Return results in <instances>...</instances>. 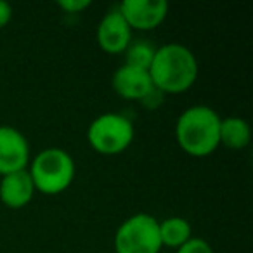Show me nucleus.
Here are the masks:
<instances>
[{
  "instance_id": "obj_1",
  "label": "nucleus",
  "mask_w": 253,
  "mask_h": 253,
  "mask_svg": "<svg viewBox=\"0 0 253 253\" xmlns=\"http://www.w3.org/2000/svg\"><path fill=\"white\" fill-rule=\"evenodd\" d=\"M149 77L163 94H182L198 78V59L193 50L182 43H167L156 49L149 66Z\"/></svg>"
},
{
  "instance_id": "obj_2",
  "label": "nucleus",
  "mask_w": 253,
  "mask_h": 253,
  "mask_svg": "<svg viewBox=\"0 0 253 253\" xmlns=\"http://www.w3.org/2000/svg\"><path fill=\"white\" fill-rule=\"evenodd\" d=\"M220 116L215 109L196 104L184 109L175 123V139L179 148L194 158H207L220 146Z\"/></svg>"
},
{
  "instance_id": "obj_3",
  "label": "nucleus",
  "mask_w": 253,
  "mask_h": 253,
  "mask_svg": "<svg viewBox=\"0 0 253 253\" xmlns=\"http://www.w3.org/2000/svg\"><path fill=\"white\" fill-rule=\"evenodd\" d=\"M28 173L35 191L43 194H61L75 180V162L68 151L61 148H47L37 153L28 165Z\"/></svg>"
},
{
  "instance_id": "obj_4",
  "label": "nucleus",
  "mask_w": 253,
  "mask_h": 253,
  "mask_svg": "<svg viewBox=\"0 0 253 253\" xmlns=\"http://www.w3.org/2000/svg\"><path fill=\"white\" fill-rule=\"evenodd\" d=\"M134 135L135 130L132 122L120 113H104L87 128L88 144L102 156H115L128 149Z\"/></svg>"
},
{
  "instance_id": "obj_5",
  "label": "nucleus",
  "mask_w": 253,
  "mask_h": 253,
  "mask_svg": "<svg viewBox=\"0 0 253 253\" xmlns=\"http://www.w3.org/2000/svg\"><path fill=\"white\" fill-rule=\"evenodd\" d=\"M158 220L149 213H135L116 229V253H160L162 252Z\"/></svg>"
},
{
  "instance_id": "obj_6",
  "label": "nucleus",
  "mask_w": 253,
  "mask_h": 253,
  "mask_svg": "<svg viewBox=\"0 0 253 253\" xmlns=\"http://www.w3.org/2000/svg\"><path fill=\"white\" fill-rule=\"evenodd\" d=\"M130 30L151 32L158 28L169 16L165 0H123L116 7Z\"/></svg>"
},
{
  "instance_id": "obj_7",
  "label": "nucleus",
  "mask_w": 253,
  "mask_h": 253,
  "mask_svg": "<svg viewBox=\"0 0 253 253\" xmlns=\"http://www.w3.org/2000/svg\"><path fill=\"white\" fill-rule=\"evenodd\" d=\"M32 162L30 144L26 137L14 126H0V175L28 170Z\"/></svg>"
},
{
  "instance_id": "obj_8",
  "label": "nucleus",
  "mask_w": 253,
  "mask_h": 253,
  "mask_svg": "<svg viewBox=\"0 0 253 253\" xmlns=\"http://www.w3.org/2000/svg\"><path fill=\"white\" fill-rule=\"evenodd\" d=\"M97 45L108 54H123L132 42V30L126 25L118 9H111L104 14L95 32Z\"/></svg>"
},
{
  "instance_id": "obj_9",
  "label": "nucleus",
  "mask_w": 253,
  "mask_h": 253,
  "mask_svg": "<svg viewBox=\"0 0 253 253\" xmlns=\"http://www.w3.org/2000/svg\"><path fill=\"white\" fill-rule=\"evenodd\" d=\"M111 87L116 94L125 101H139L141 102L149 92L155 88L149 77L148 70L122 64L118 70L113 73Z\"/></svg>"
},
{
  "instance_id": "obj_10",
  "label": "nucleus",
  "mask_w": 253,
  "mask_h": 253,
  "mask_svg": "<svg viewBox=\"0 0 253 253\" xmlns=\"http://www.w3.org/2000/svg\"><path fill=\"white\" fill-rule=\"evenodd\" d=\"M35 196V186L28 170L4 175L0 180V201L7 208L19 210L26 207Z\"/></svg>"
},
{
  "instance_id": "obj_11",
  "label": "nucleus",
  "mask_w": 253,
  "mask_h": 253,
  "mask_svg": "<svg viewBox=\"0 0 253 253\" xmlns=\"http://www.w3.org/2000/svg\"><path fill=\"white\" fill-rule=\"evenodd\" d=\"M220 146L227 149H245L252 141V128L245 118L227 116L220 120V132H218Z\"/></svg>"
},
{
  "instance_id": "obj_12",
  "label": "nucleus",
  "mask_w": 253,
  "mask_h": 253,
  "mask_svg": "<svg viewBox=\"0 0 253 253\" xmlns=\"http://www.w3.org/2000/svg\"><path fill=\"white\" fill-rule=\"evenodd\" d=\"M158 229L162 246H169V248L177 250L193 238V227L184 217H169L158 220Z\"/></svg>"
},
{
  "instance_id": "obj_13",
  "label": "nucleus",
  "mask_w": 253,
  "mask_h": 253,
  "mask_svg": "<svg viewBox=\"0 0 253 253\" xmlns=\"http://www.w3.org/2000/svg\"><path fill=\"white\" fill-rule=\"evenodd\" d=\"M155 52L156 47L151 42H148V40H135V42L128 43V47L123 52L125 54V63L123 64L141 68V70H149Z\"/></svg>"
},
{
  "instance_id": "obj_14",
  "label": "nucleus",
  "mask_w": 253,
  "mask_h": 253,
  "mask_svg": "<svg viewBox=\"0 0 253 253\" xmlns=\"http://www.w3.org/2000/svg\"><path fill=\"white\" fill-rule=\"evenodd\" d=\"M177 253H213V248L207 239L193 236L189 241H186L182 246L177 248Z\"/></svg>"
},
{
  "instance_id": "obj_15",
  "label": "nucleus",
  "mask_w": 253,
  "mask_h": 253,
  "mask_svg": "<svg viewBox=\"0 0 253 253\" xmlns=\"http://www.w3.org/2000/svg\"><path fill=\"white\" fill-rule=\"evenodd\" d=\"M57 7L66 14H80L82 11L90 7V0H59Z\"/></svg>"
},
{
  "instance_id": "obj_16",
  "label": "nucleus",
  "mask_w": 253,
  "mask_h": 253,
  "mask_svg": "<svg viewBox=\"0 0 253 253\" xmlns=\"http://www.w3.org/2000/svg\"><path fill=\"white\" fill-rule=\"evenodd\" d=\"M163 95H165V94H163V92H160L158 88H153V90L149 92L144 99H142L141 104H144L148 109H156L163 102Z\"/></svg>"
},
{
  "instance_id": "obj_17",
  "label": "nucleus",
  "mask_w": 253,
  "mask_h": 253,
  "mask_svg": "<svg viewBox=\"0 0 253 253\" xmlns=\"http://www.w3.org/2000/svg\"><path fill=\"white\" fill-rule=\"evenodd\" d=\"M12 19V7L9 2L0 0V28L9 25V21Z\"/></svg>"
}]
</instances>
